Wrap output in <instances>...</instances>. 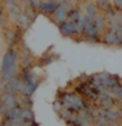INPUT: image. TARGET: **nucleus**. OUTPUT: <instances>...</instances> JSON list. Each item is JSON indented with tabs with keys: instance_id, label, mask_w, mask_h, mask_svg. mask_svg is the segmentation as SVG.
<instances>
[{
	"instance_id": "nucleus-9",
	"label": "nucleus",
	"mask_w": 122,
	"mask_h": 126,
	"mask_svg": "<svg viewBox=\"0 0 122 126\" xmlns=\"http://www.w3.org/2000/svg\"><path fill=\"white\" fill-rule=\"evenodd\" d=\"M18 117H21L22 120L29 121V122H34V113L30 108H21L20 109V114Z\"/></svg>"
},
{
	"instance_id": "nucleus-7",
	"label": "nucleus",
	"mask_w": 122,
	"mask_h": 126,
	"mask_svg": "<svg viewBox=\"0 0 122 126\" xmlns=\"http://www.w3.org/2000/svg\"><path fill=\"white\" fill-rule=\"evenodd\" d=\"M92 125L93 126H114L116 124L112 121H108L106 118L98 116V114H96V116L92 118Z\"/></svg>"
},
{
	"instance_id": "nucleus-11",
	"label": "nucleus",
	"mask_w": 122,
	"mask_h": 126,
	"mask_svg": "<svg viewBox=\"0 0 122 126\" xmlns=\"http://www.w3.org/2000/svg\"><path fill=\"white\" fill-rule=\"evenodd\" d=\"M93 24L97 28V30H104L105 29V18L101 15H96V17L93 18Z\"/></svg>"
},
{
	"instance_id": "nucleus-4",
	"label": "nucleus",
	"mask_w": 122,
	"mask_h": 126,
	"mask_svg": "<svg viewBox=\"0 0 122 126\" xmlns=\"http://www.w3.org/2000/svg\"><path fill=\"white\" fill-rule=\"evenodd\" d=\"M70 5H58L57 7V9L54 11V18H55V21L57 22H64L67 21V16H68V12H70Z\"/></svg>"
},
{
	"instance_id": "nucleus-13",
	"label": "nucleus",
	"mask_w": 122,
	"mask_h": 126,
	"mask_svg": "<svg viewBox=\"0 0 122 126\" xmlns=\"http://www.w3.org/2000/svg\"><path fill=\"white\" fill-rule=\"evenodd\" d=\"M17 20H18V22L21 24L22 26H28L30 24V18L28 17L26 15H20L18 17H17Z\"/></svg>"
},
{
	"instance_id": "nucleus-5",
	"label": "nucleus",
	"mask_w": 122,
	"mask_h": 126,
	"mask_svg": "<svg viewBox=\"0 0 122 126\" xmlns=\"http://www.w3.org/2000/svg\"><path fill=\"white\" fill-rule=\"evenodd\" d=\"M59 29H61V33L64 35V37H72V35L76 33L75 24H71L68 21H64V22L59 24Z\"/></svg>"
},
{
	"instance_id": "nucleus-3",
	"label": "nucleus",
	"mask_w": 122,
	"mask_h": 126,
	"mask_svg": "<svg viewBox=\"0 0 122 126\" xmlns=\"http://www.w3.org/2000/svg\"><path fill=\"white\" fill-rule=\"evenodd\" d=\"M97 114L106 118L108 121L114 122V124L122 120V110L117 108H100L97 110Z\"/></svg>"
},
{
	"instance_id": "nucleus-8",
	"label": "nucleus",
	"mask_w": 122,
	"mask_h": 126,
	"mask_svg": "<svg viewBox=\"0 0 122 126\" xmlns=\"http://www.w3.org/2000/svg\"><path fill=\"white\" fill-rule=\"evenodd\" d=\"M58 4L55 1H41V5H39V9L45 13H54V11L57 9Z\"/></svg>"
},
{
	"instance_id": "nucleus-15",
	"label": "nucleus",
	"mask_w": 122,
	"mask_h": 126,
	"mask_svg": "<svg viewBox=\"0 0 122 126\" xmlns=\"http://www.w3.org/2000/svg\"><path fill=\"white\" fill-rule=\"evenodd\" d=\"M42 1H54V0H42Z\"/></svg>"
},
{
	"instance_id": "nucleus-14",
	"label": "nucleus",
	"mask_w": 122,
	"mask_h": 126,
	"mask_svg": "<svg viewBox=\"0 0 122 126\" xmlns=\"http://www.w3.org/2000/svg\"><path fill=\"white\" fill-rule=\"evenodd\" d=\"M113 3H114V5L122 12V0H113Z\"/></svg>"
},
{
	"instance_id": "nucleus-10",
	"label": "nucleus",
	"mask_w": 122,
	"mask_h": 126,
	"mask_svg": "<svg viewBox=\"0 0 122 126\" xmlns=\"http://www.w3.org/2000/svg\"><path fill=\"white\" fill-rule=\"evenodd\" d=\"M81 16H80V12L76 11V9H71L68 12V16H67V21L71 22V24H76L77 21H80Z\"/></svg>"
},
{
	"instance_id": "nucleus-2",
	"label": "nucleus",
	"mask_w": 122,
	"mask_h": 126,
	"mask_svg": "<svg viewBox=\"0 0 122 126\" xmlns=\"http://www.w3.org/2000/svg\"><path fill=\"white\" fill-rule=\"evenodd\" d=\"M61 104L63 105V108L66 109H70L72 112H81L87 108L84 100L77 96V94H72V93H67L62 97L61 100Z\"/></svg>"
},
{
	"instance_id": "nucleus-1",
	"label": "nucleus",
	"mask_w": 122,
	"mask_h": 126,
	"mask_svg": "<svg viewBox=\"0 0 122 126\" xmlns=\"http://www.w3.org/2000/svg\"><path fill=\"white\" fill-rule=\"evenodd\" d=\"M17 74V53L15 50H9L4 55L1 63V78L5 81L15 79Z\"/></svg>"
},
{
	"instance_id": "nucleus-12",
	"label": "nucleus",
	"mask_w": 122,
	"mask_h": 126,
	"mask_svg": "<svg viewBox=\"0 0 122 126\" xmlns=\"http://www.w3.org/2000/svg\"><path fill=\"white\" fill-rule=\"evenodd\" d=\"M96 15H97V9H96V7L93 5V4H88L87 5V17H89L91 20L93 21V18L96 17Z\"/></svg>"
},
{
	"instance_id": "nucleus-6",
	"label": "nucleus",
	"mask_w": 122,
	"mask_h": 126,
	"mask_svg": "<svg viewBox=\"0 0 122 126\" xmlns=\"http://www.w3.org/2000/svg\"><path fill=\"white\" fill-rule=\"evenodd\" d=\"M104 42L108 43V45H121V41H120V38H118L117 33H116V32H113V30L106 32V33H105Z\"/></svg>"
}]
</instances>
